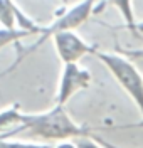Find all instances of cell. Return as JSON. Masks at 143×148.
I'll use <instances>...</instances> for the list:
<instances>
[{"label":"cell","instance_id":"obj_1","mask_svg":"<svg viewBox=\"0 0 143 148\" xmlns=\"http://www.w3.org/2000/svg\"><path fill=\"white\" fill-rule=\"evenodd\" d=\"M17 135H29L46 143L51 141H66L86 136H96L89 126L79 125L66 111L64 106L54 104L52 108L40 113H22L19 114V123L14 130L0 138H14Z\"/></svg>","mask_w":143,"mask_h":148},{"label":"cell","instance_id":"obj_2","mask_svg":"<svg viewBox=\"0 0 143 148\" xmlns=\"http://www.w3.org/2000/svg\"><path fill=\"white\" fill-rule=\"evenodd\" d=\"M96 10V0H81L77 2L76 5L73 7H67L64 12H59L57 17L49 24V25H44L42 27V32L39 34V39L30 44V46H17V54H15V61L0 73V79H3L5 76H9L14 69H17L20 66V62L29 57L32 52H36L39 47L42 46L47 39H52L54 34L57 32H62V30H74L79 25H83L88 18L91 17V14H94Z\"/></svg>","mask_w":143,"mask_h":148},{"label":"cell","instance_id":"obj_3","mask_svg":"<svg viewBox=\"0 0 143 148\" xmlns=\"http://www.w3.org/2000/svg\"><path fill=\"white\" fill-rule=\"evenodd\" d=\"M94 56L109 71L116 83L123 88V91L131 98V101L143 116V76L131 62V59L120 52H105L99 49L94 52Z\"/></svg>","mask_w":143,"mask_h":148},{"label":"cell","instance_id":"obj_4","mask_svg":"<svg viewBox=\"0 0 143 148\" xmlns=\"http://www.w3.org/2000/svg\"><path fill=\"white\" fill-rule=\"evenodd\" d=\"M93 76L91 73L79 66V62H71V64H62L61 71V79L57 84V92H56V101L54 104L59 106H66V103L76 94V92L88 89L91 86Z\"/></svg>","mask_w":143,"mask_h":148},{"label":"cell","instance_id":"obj_5","mask_svg":"<svg viewBox=\"0 0 143 148\" xmlns=\"http://www.w3.org/2000/svg\"><path fill=\"white\" fill-rule=\"evenodd\" d=\"M54 49L61 59L62 64H71V62H79L84 56L93 54L98 51V46L88 44L84 39L77 36L74 30H62L57 32L52 37Z\"/></svg>","mask_w":143,"mask_h":148},{"label":"cell","instance_id":"obj_6","mask_svg":"<svg viewBox=\"0 0 143 148\" xmlns=\"http://www.w3.org/2000/svg\"><path fill=\"white\" fill-rule=\"evenodd\" d=\"M105 5H111L120 12V15L125 22V27L128 29L135 37H136V18H135V12H133V3L131 0H105L99 7H96L94 14H99L101 10L105 9Z\"/></svg>","mask_w":143,"mask_h":148},{"label":"cell","instance_id":"obj_7","mask_svg":"<svg viewBox=\"0 0 143 148\" xmlns=\"http://www.w3.org/2000/svg\"><path fill=\"white\" fill-rule=\"evenodd\" d=\"M32 36L30 32L27 30H22V29H5V27H0V51L3 47L10 46V44H15L19 46V42L25 37Z\"/></svg>","mask_w":143,"mask_h":148},{"label":"cell","instance_id":"obj_8","mask_svg":"<svg viewBox=\"0 0 143 148\" xmlns=\"http://www.w3.org/2000/svg\"><path fill=\"white\" fill-rule=\"evenodd\" d=\"M0 148H54V143H46V141H22V140L0 138Z\"/></svg>","mask_w":143,"mask_h":148},{"label":"cell","instance_id":"obj_9","mask_svg":"<svg viewBox=\"0 0 143 148\" xmlns=\"http://www.w3.org/2000/svg\"><path fill=\"white\" fill-rule=\"evenodd\" d=\"M76 141L77 148H106L101 141H99V136H86V138H77Z\"/></svg>","mask_w":143,"mask_h":148},{"label":"cell","instance_id":"obj_10","mask_svg":"<svg viewBox=\"0 0 143 148\" xmlns=\"http://www.w3.org/2000/svg\"><path fill=\"white\" fill-rule=\"evenodd\" d=\"M54 148H77L74 140H66V141H59L54 145Z\"/></svg>","mask_w":143,"mask_h":148},{"label":"cell","instance_id":"obj_11","mask_svg":"<svg viewBox=\"0 0 143 148\" xmlns=\"http://www.w3.org/2000/svg\"><path fill=\"white\" fill-rule=\"evenodd\" d=\"M120 128H143V120L142 121H138V123H130V125H121Z\"/></svg>","mask_w":143,"mask_h":148},{"label":"cell","instance_id":"obj_12","mask_svg":"<svg viewBox=\"0 0 143 148\" xmlns=\"http://www.w3.org/2000/svg\"><path fill=\"white\" fill-rule=\"evenodd\" d=\"M136 36H138V37H142V36H143V20L136 24Z\"/></svg>","mask_w":143,"mask_h":148},{"label":"cell","instance_id":"obj_13","mask_svg":"<svg viewBox=\"0 0 143 148\" xmlns=\"http://www.w3.org/2000/svg\"><path fill=\"white\" fill-rule=\"evenodd\" d=\"M99 141H101L106 148H121V147H116V145H113V143H109V141H106V140H103V138H99Z\"/></svg>","mask_w":143,"mask_h":148},{"label":"cell","instance_id":"obj_14","mask_svg":"<svg viewBox=\"0 0 143 148\" xmlns=\"http://www.w3.org/2000/svg\"><path fill=\"white\" fill-rule=\"evenodd\" d=\"M61 2H62L64 5H67V3H69V0H61Z\"/></svg>","mask_w":143,"mask_h":148}]
</instances>
